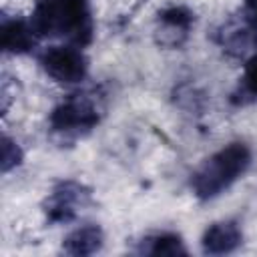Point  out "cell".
<instances>
[{"mask_svg": "<svg viewBox=\"0 0 257 257\" xmlns=\"http://www.w3.org/2000/svg\"><path fill=\"white\" fill-rule=\"evenodd\" d=\"M30 24L40 38H60L74 46H86L94 30L88 0H38Z\"/></svg>", "mask_w": 257, "mask_h": 257, "instance_id": "1", "label": "cell"}, {"mask_svg": "<svg viewBox=\"0 0 257 257\" xmlns=\"http://www.w3.org/2000/svg\"><path fill=\"white\" fill-rule=\"evenodd\" d=\"M251 165V151L245 143H229L211 155L191 177L197 199L211 201L241 179Z\"/></svg>", "mask_w": 257, "mask_h": 257, "instance_id": "2", "label": "cell"}, {"mask_svg": "<svg viewBox=\"0 0 257 257\" xmlns=\"http://www.w3.org/2000/svg\"><path fill=\"white\" fill-rule=\"evenodd\" d=\"M100 120V112L96 102L86 94H70L62 102H58L50 116L48 126L58 137H82L90 133Z\"/></svg>", "mask_w": 257, "mask_h": 257, "instance_id": "3", "label": "cell"}, {"mask_svg": "<svg viewBox=\"0 0 257 257\" xmlns=\"http://www.w3.org/2000/svg\"><path fill=\"white\" fill-rule=\"evenodd\" d=\"M42 70L58 84H78L88 72V60L80 46L54 44L40 54Z\"/></svg>", "mask_w": 257, "mask_h": 257, "instance_id": "4", "label": "cell"}, {"mask_svg": "<svg viewBox=\"0 0 257 257\" xmlns=\"http://www.w3.org/2000/svg\"><path fill=\"white\" fill-rule=\"evenodd\" d=\"M90 191L78 181H60L48 193L42 203V211L48 223L62 225L76 219V215L86 207Z\"/></svg>", "mask_w": 257, "mask_h": 257, "instance_id": "5", "label": "cell"}, {"mask_svg": "<svg viewBox=\"0 0 257 257\" xmlns=\"http://www.w3.org/2000/svg\"><path fill=\"white\" fill-rule=\"evenodd\" d=\"M193 22H195V14L187 6H169L161 10L157 16V30H155L157 42L169 48L181 46L187 40Z\"/></svg>", "mask_w": 257, "mask_h": 257, "instance_id": "6", "label": "cell"}, {"mask_svg": "<svg viewBox=\"0 0 257 257\" xmlns=\"http://www.w3.org/2000/svg\"><path fill=\"white\" fill-rule=\"evenodd\" d=\"M243 241V233L235 221H217L209 225L201 237V247L209 255H225L235 251Z\"/></svg>", "mask_w": 257, "mask_h": 257, "instance_id": "7", "label": "cell"}, {"mask_svg": "<svg viewBox=\"0 0 257 257\" xmlns=\"http://www.w3.org/2000/svg\"><path fill=\"white\" fill-rule=\"evenodd\" d=\"M0 34H2V50L6 54H26L36 46L40 38L32 28L30 20H22V18H4Z\"/></svg>", "mask_w": 257, "mask_h": 257, "instance_id": "8", "label": "cell"}, {"mask_svg": "<svg viewBox=\"0 0 257 257\" xmlns=\"http://www.w3.org/2000/svg\"><path fill=\"white\" fill-rule=\"evenodd\" d=\"M219 42L223 50L233 56H249L257 50V28L245 18L241 22H231L219 32Z\"/></svg>", "mask_w": 257, "mask_h": 257, "instance_id": "9", "label": "cell"}, {"mask_svg": "<svg viewBox=\"0 0 257 257\" xmlns=\"http://www.w3.org/2000/svg\"><path fill=\"white\" fill-rule=\"evenodd\" d=\"M102 241L104 235L98 225H82L64 237L62 249L68 255H92L102 247Z\"/></svg>", "mask_w": 257, "mask_h": 257, "instance_id": "10", "label": "cell"}, {"mask_svg": "<svg viewBox=\"0 0 257 257\" xmlns=\"http://www.w3.org/2000/svg\"><path fill=\"white\" fill-rule=\"evenodd\" d=\"M143 253L147 255H167V257H175V255H185V243L177 233H157L153 237H147L143 241Z\"/></svg>", "mask_w": 257, "mask_h": 257, "instance_id": "11", "label": "cell"}, {"mask_svg": "<svg viewBox=\"0 0 257 257\" xmlns=\"http://www.w3.org/2000/svg\"><path fill=\"white\" fill-rule=\"evenodd\" d=\"M231 100L235 104H247L251 100H257V50L245 58L241 82Z\"/></svg>", "mask_w": 257, "mask_h": 257, "instance_id": "12", "label": "cell"}, {"mask_svg": "<svg viewBox=\"0 0 257 257\" xmlns=\"http://www.w3.org/2000/svg\"><path fill=\"white\" fill-rule=\"evenodd\" d=\"M24 155L16 141H12L8 135L2 137V173H8L10 169L18 167L22 163Z\"/></svg>", "mask_w": 257, "mask_h": 257, "instance_id": "13", "label": "cell"}, {"mask_svg": "<svg viewBox=\"0 0 257 257\" xmlns=\"http://www.w3.org/2000/svg\"><path fill=\"white\" fill-rule=\"evenodd\" d=\"M243 18H245L253 28H257V0H245Z\"/></svg>", "mask_w": 257, "mask_h": 257, "instance_id": "14", "label": "cell"}]
</instances>
